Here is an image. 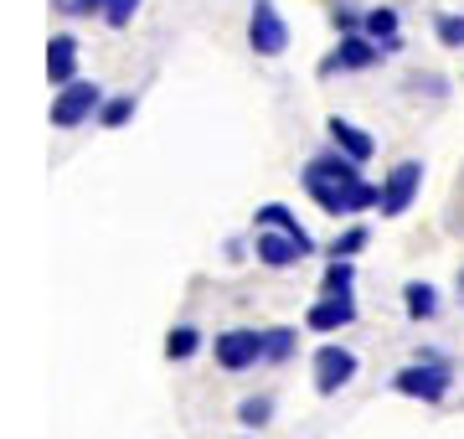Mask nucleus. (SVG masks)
<instances>
[{
    "mask_svg": "<svg viewBox=\"0 0 464 439\" xmlns=\"http://www.w3.org/2000/svg\"><path fill=\"white\" fill-rule=\"evenodd\" d=\"M299 181H304V191L315 197L320 212H331V218H356V212H366V207L382 202V186H372L362 176V161L341 155L335 145L320 151L310 166L299 171Z\"/></svg>",
    "mask_w": 464,
    "mask_h": 439,
    "instance_id": "f257e3e1",
    "label": "nucleus"
},
{
    "mask_svg": "<svg viewBox=\"0 0 464 439\" xmlns=\"http://www.w3.org/2000/svg\"><path fill=\"white\" fill-rule=\"evenodd\" d=\"M392 388L402 398H418V404H444L449 388H454V367L449 362H433V356H413L408 367L392 372Z\"/></svg>",
    "mask_w": 464,
    "mask_h": 439,
    "instance_id": "f03ea898",
    "label": "nucleus"
},
{
    "mask_svg": "<svg viewBox=\"0 0 464 439\" xmlns=\"http://www.w3.org/2000/svg\"><path fill=\"white\" fill-rule=\"evenodd\" d=\"M212 356L222 372H248L264 362V331L258 326H232V331H217Z\"/></svg>",
    "mask_w": 464,
    "mask_h": 439,
    "instance_id": "7ed1b4c3",
    "label": "nucleus"
},
{
    "mask_svg": "<svg viewBox=\"0 0 464 439\" xmlns=\"http://www.w3.org/2000/svg\"><path fill=\"white\" fill-rule=\"evenodd\" d=\"M99 109H103V88L72 78V83L57 88V99H52V124H57V130H78L88 119H99Z\"/></svg>",
    "mask_w": 464,
    "mask_h": 439,
    "instance_id": "20e7f679",
    "label": "nucleus"
},
{
    "mask_svg": "<svg viewBox=\"0 0 464 439\" xmlns=\"http://www.w3.org/2000/svg\"><path fill=\"white\" fill-rule=\"evenodd\" d=\"M253 254H258V264H268V269H295V264H304V259L315 254V238H299V233H289V228H258Z\"/></svg>",
    "mask_w": 464,
    "mask_h": 439,
    "instance_id": "39448f33",
    "label": "nucleus"
},
{
    "mask_svg": "<svg viewBox=\"0 0 464 439\" xmlns=\"http://www.w3.org/2000/svg\"><path fill=\"white\" fill-rule=\"evenodd\" d=\"M418 191H423V161H398V166L382 176V202H377V212H382V218H402V212L413 207Z\"/></svg>",
    "mask_w": 464,
    "mask_h": 439,
    "instance_id": "423d86ee",
    "label": "nucleus"
},
{
    "mask_svg": "<svg viewBox=\"0 0 464 439\" xmlns=\"http://www.w3.org/2000/svg\"><path fill=\"white\" fill-rule=\"evenodd\" d=\"M382 57V42H372L366 32H346L341 42H335V52L320 63V78H335V73H362V68H377Z\"/></svg>",
    "mask_w": 464,
    "mask_h": 439,
    "instance_id": "0eeeda50",
    "label": "nucleus"
},
{
    "mask_svg": "<svg viewBox=\"0 0 464 439\" xmlns=\"http://www.w3.org/2000/svg\"><path fill=\"white\" fill-rule=\"evenodd\" d=\"M248 47L258 57H279L289 47V26H284L279 5L274 0H253V16H248Z\"/></svg>",
    "mask_w": 464,
    "mask_h": 439,
    "instance_id": "6e6552de",
    "label": "nucleus"
},
{
    "mask_svg": "<svg viewBox=\"0 0 464 439\" xmlns=\"http://www.w3.org/2000/svg\"><path fill=\"white\" fill-rule=\"evenodd\" d=\"M310 367H315V393H325V398H331V393H341L351 377H356V367H362V362H356V352H351V346H335V341H325Z\"/></svg>",
    "mask_w": 464,
    "mask_h": 439,
    "instance_id": "1a4fd4ad",
    "label": "nucleus"
},
{
    "mask_svg": "<svg viewBox=\"0 0 464 439\" xmlns=\"http://www.w3.org/2000/svg\"><path fill=\"white\" fill-rule=\"evenodd\" d=\"M304 326H310V331H320V337L346 331V326H356V300H351V295H320V300L310 305Z\"/></svg>",
    "mask_w": 464,
    "mask_h": 439,
    "instance_id": "9d476101",
    "label": "nucleus"
},
{
    "mask_svg": "<svg viewBox=\"0 0 464 439\" xmlns=\"http://www.w3.org/2000/svg\"><path fill=\"white\" fill-rule=\"evenodd\" d=\"M325 135H331V145H335V151H341V155H351V161H362V166L372 161V155H377V140L366 135L362 124H351V119H341V114H331V119H325Z\"/></svg>",
    "mask_w": 464,
    "mask_h": 439,
    "instance_id": "9b49d317",
    "label": "nucleus"
},
{
    "mask_svg": "<svg viewBox=\"0 0 464 439\" xmlns=\"http://www.w3.org/2000/svg\"><path fill=\"white\" fill-rule=\"evenodd\" d=\"M47 78L57 88H67L72 78H78V36H52L47 42Z\"/></svg>",
    "mask_w": 464,
    "mask_h": 439,
    "instance_id": "f8f14e48",
    "label": "nucleus"
},
{
    "mask_svg": "<svg viewBox=\"0 0 464 439\" xmlns=\"http://www.w3.org/2000/svg\"><path fill=\"white\" fill-rule=\"evenodd\" d=\"M402 310H408V321H433L439 316V289L429 279H413V285H402Z\"/></svg>",
    "mask_w": 464,
    "mask_h": 439,
    "instance_id": "ddd939ff",
    "label": "nucleus"
},
{
    "mask_svg": "<svg viewBox=\"0 0 464 439\" xmlns=\"http://www.w3.org/2000/svg\"><path fill=\"white\" fill-rule=\"evenodd\" d=\"M295 352H299V331H295V326H268V331H264V362L284 367Z\"/></svg>",
    "mask_w": 464,
    "mask_h": 439,
    "instance_id": "4468645a",
    "label": "nucleus"
},
{
    "mask_svg": "<svg viewBox=\"0 0 464 439\" xmlns=\"http://www.w3.org/2000/svg\"><path fill=\"white\" fill-rule=\"evenodd\" d=\"M351 285H356V264L351 259H331L325 279H320V295H351Z\"/></svg>",
    "mask_w": 464,
    "mask_h": 439,
    "instance_id": "2eb2a0df",
    "label": "nucleus"
},
{
    "mask_svg": "<svg viewBox=\"0 0 464 439\" xmlns=\"http://www.w3.org/2000/svg\"><path fill=\"white\" fill-rule=\"evenodd\" d=\"M362 32L372 36V42H392V36H398V11H392V5H377V11H366Z\"/></svg>",
    "mask_w": 464,
    "mask_h": 439,
    "instance_id": "dca6fc26",
    "label": "nucleus"
},
{
    "mask_svg": "<svg viewBox=\"0 0 464 439\" xmlns=\"http://www.w3.org/2000/svg\"><path fill=\"white\" fill-rule=\"evenodd\" d=\"M134 109H140V103H134V93H114V99H103L99 124H103V130H119V124H130V119H134Z\"/></svg>",
    "mask_w": 464,
    "mask_h": 439,
    "instance_id": "f3484780",
    "label": "nucleus"
},
{
    "mask_svg": "<svg viewBox=\"0 0 464 439\" xmlns=\"http://www.w3.org/2000/svg\"><path fill=\"white\" fill-rule=\"evenodd\" d=\"M197 352H201V331H197V326H176V331L166 337V356H170V362H186V356H197Z\"/></svg>",
    "mask_w": 464,
    "mask_h": 439,
    "instance_id": "a211bd4d",
    "label": "nucleus"
},
{
    "mask_svg": "<svg viewBox=\"0 0 464 439\" xmlns=\"http://www.w3.org/2000/svg\"><path fill=\"white\" fill-rule=\"evenodd\" d=\"M258 228H289V233H299V238H310V228L289 212L284 202H268V207H258Z\"/></svg>",
    "mask_w": 464,
    "mask_h": 439,
    "instance_id": "6ab92c4d",
    "label": "nucleus"
},
{
    "mask_svg": "<svg viewBox=\"0 0 464 439\" xmlns=\"http://www.w3.org/2000/svg\"><path fill=\"white\" fill-rule=\"evenodd\" d=\"M237 419L248 424V429H264V424L274 419V398H268V393H258V398H243V404H237Z\"/></svg>",
    "mask_w": 464,
    "mask_h": 439,
    "instance_id": "aec40b11",
    "label": "nucleus"
},
{
    "mask_svg": "<svg viewBox=\"0 0 464 439\" xmlns=\"http://www.w3.org/2000/svg\"><path fill=\"white\" fill-rule=\"evenodd\" d=\"M366 238H372V233H366L362 222H356V228H346V233L335 238V243L325 249V254H331V259H356V254L366 249Z\"/></svg>",
    "mask_w": 464,
    "mask_h": 439,
    "instance_id": "412c9836",
    "label": "nucleus"
},
{
    "mask_svg": "<svg viewBox=\"0 0 464 439\" xmlns=\"http://www.w3.org/2000/svg\"><path fill=\"white\" fill-rule=\"evenodd\" d=\"M433 32H439L444 47H464V16H454V11H444V16L433 21Z\"/></svg>",
    "mask_w": 464,
    "mask_h": 439,
    "instance_id": "4be33fe9",
    "label": "nucleus"
},
{
    "mask_svg": "<svg viewBox=\"0 0 464 439\" xmlns=\"http://www.w3.org/2000/svg\"><path fill=\"white\" fill-rule=\"evenodd\" d=\"M134 11H140V0H103V21L109 26H130Z\"/></svg>",
    "mask_w": 464,
    "mask_h": 439,
    "instance_id": "5701e85b",
    "label": "nucleus"
},
{
    "mask_svg": "<svg viewBox=\"0 0 464 439\" xmlns=\"http://www.w3.org/2000/svg\"><path fill=\"white\" fill-rule=\"evenodd\" d=\"M63 16H103V0H57Z\"/></svg>",
    "mask_w": 464,
    "mask_h": 439,
    "instance_id": "b1692460",
    "label": "nucleus"
},
{
    "mask_svg": "<svg viewBox=\"0 0 464 439\" xmlns=\"http://www.w3.org/2000/svg\"><path fill=\"white\" fill-rule=\"evenodd\" d=\"M331 21L341 26V36H346V32H362V21H366V16H356L351 5H335V11H331Z\"/></svg>",
    "mask_w": 464,
    "mask_h": 439,
    "instance_id": "393cba45",
    "label": "nucleus"
},
{
    "mask_svg": "<svg viewBox=\"0 0 464 439\" xmlns=\"http://www.w3.org/2000/svg\"><path fill=\"white\" fill-rule=\"evenodd\" d=\"M459 295H464V269H459Z\"/></svg>",
    "mask_w": 464,
    "mask_h": 439,
    "instance_id": "a878e982",
    "label": "nucleus"
}]
</instances>
